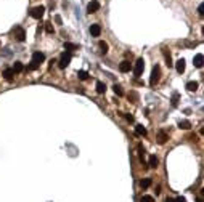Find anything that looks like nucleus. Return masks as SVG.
<instances>
[{
    "label": "nucleus",
    "mask_w": 204,
    "mask_h": 202,
    "mask_svg": "<svg viewBox=\"0 0 204 202\" xmlns=\"http://www.w3.org/2000/svg\"><path fill=\"white\" fill-rule=\"evenodd\" d=\"M43 61H45V55H43V53L34 52V53H32V61H31V64L27 66V71H36V69H39Z\"/></svg>",
    "instance_id": "nucleus-1"
},
{
    "label": "nucleus",
    "mask_w": 204,
    "mask_h": 202,
    "mask_svg": "<svg viewBox=\"0 0 204 202\" xmlns=\"http://www.w3.org/2000/svg\"><path fill=\"white\" fill-rule=\"evenodd\" d=\"M159 79H161V67L159 66H154V67H153V72H151L150 85L151 87H156V83L159 82Z\"/></svg>",
    "instance_id": "nucleus-2"
},
{
    "label": "nucleus",
    "mask_w": 204,
    "mask_h": 202,
    "mask_svg": "<svg viewBox=\"0 0 204 202\" xmlns=\"http://www.w3.org/2000/svg\"><path fill=\"white\" fill-rule=\"evenodd\" d=\"M71 58H72V55L71 52H64L63 55L60 56V61H58V66H60V69H64V67L71 63Z\"/></svg>",
    "instance_id": "nucleus-3"
},
{
    "label": "nucleus",
    "mask_w": 204,
    "mask_h": 202,
    "mask_svg": "<svg viewBox=\"0 0 204 202\" xmlns=\"http://www.w3.org/2000/svg\"><path fill=\"white\" fill-rule=\"evenodd\" d=\"M43 13H45V7H43V5L34 7V8L31 10V16H32V18H36V19H40L42 16H43Z\"/></svg>",
    "instance_id": "nucleus-4"
},
{
    "label": "nucleus",
    "mask_w": 204,
    "mask_h": 202,
    "mask_svg": "<svg viewBox=\"0 0 204 202\" xmlns=\"http://www.w3.org/2000/svg\"><path fill=\"white\" fill-rule=\"evenodd\" d=\"M143 69H145V61H143V58H138L137 63H135V67H133L135 77H140L141 72H143Z\"/></svg>",
    "instance_id": "nucleus-5"
},
{
    "label": "nucleus",
    "mask_w": 204,
    "mask_h": 202,
    "mask_svg": "<svg viewBox=\"0 0 204 202\" xmlns=\"http://www.w3.org/2000/svg\"><path fill=\"white\" fill-rule=\"evenodd\" d=\"M13 34H15V37H16V40H18V42H24L26 40V32H24L22 27H15Z\"/></svg>",
    "instance_id": "nucleus-6"
},
{
    "label": "nucleus",
    "mask_w": 204,
    "mask_h": 202,
    "mask_svg": "<svg viewBox=\"0 0 204 202\" xmlns=\"http://www.w3.org/2000/svg\"><path fill=\"white\" fill-rule=\"evenodd\" d=\"M100 10V2L98 0H92L88 5H87V13H95V11Z\"/></svg>",
    "instance_id": "nucleus-7"
},
{
    "label": "nucleus",
    "mask_w": 204,
    "mask_h": 202,
    "mask_svg": "<svg viewBox=\"0 0 204 202\" xmlns=\"http://www.w3.org/2000/svg\"><path fill=\"white\" fill-rule=\"evenodd\" d=\"M156 140H157V143H159V144H164L169 140V135L164 132V130H159V132H157V135H156Z\"/></svg>",
    "instance_id": "nucleus-8"
},
{
    "label": "nucleus",
    "mask_w": 204,
    "mask_h": 202,
    "mask_svg": "<svg viewBox=\"0 0 204 202\" xmlns=\"http://www.w3.org/2000/svg\"><path fill=\"white\" fill-rule=\"evenodd\" d=\"M90 34H92L93 37H100V34H101V26H100V24H92V26H90Z\"/></svg>",
    "instance_id": "nucleus-9"
},
{
    "label": "nucleus",
    "mask_w": 204,
    "mask_h": 202,
    "mask_svg": "<svg viewBox=\"0 0 204 202\" xmlns=\"http://www.w3.org/2000/svg\"><path fill=\"white\" fill-rule=\"evenodd\" d=\"M175 67H177V72H178V74H183V72H185V67H186L185 59H183V58L178 59L177 63H175Z\"/></svg>",
    "instance_id": "nucleus-10"
},
{
    "label": "nucleus",
    "mask_w": 204,
    "mask_h": 202,
    "mask_svg": "<svg viewBox=\"0 0 204 202\" xmlns=\"http://www.w3.org/2000/svg\"><path fill=\"white\" fill-rule=\"evenodd\" d=\"M13 76H15V72H13L11 67H7V69L3 71V79H5V80L11 82V80H13Z\"/></svg>",
    "instance_id": "nucleus-11"
},
{
    "label": "nucleus",
    "mask_w": 204,
    "mask_h": 202,
    "mask_svg": "<svg viewBox=\"0 0 204 202\" xmlns=\"http://www.w3.org/2000/svg\"><path fill=\"white\" fill-rule=\"evenodd\" d=\"M162 55H164V59H166V64L171 67L174 63H172V58H171V53L167 52V48H162Z\"/></svg>",
    "instance_id": "nucleus-12"
},
{
    "label": "nucleus",
    "mask_w": 204,
    "mask_h": 202,
    "mask_svg": "<svg viewBox=\"0 0 204 202\" xmlns=\"http://www.w3.org/2000/svg\"><path fill=\"white\" fill-rule=\"evenodd\" d=\"M130 67H132V66H130V61H122V63L119 64V71H121V72H129Z\"/></svg>",
    "instance_id": "nucleus-13"
},
{
    "label": "nucleus",
    "mask_w": 204,
    "mask_h": 202,
    "mask_svg": "<svg viewBox=\"0 0 204 202\" xmlns=\"http://www.w3.org/2000/svg\"><path fill=\"white\" fill-rule=\"evenodd\" d=\"M11 69H13V72H15V74H19V72H22V71H24V66H22V63H19V61H16V63H15V66L11 67Z\"/></svg>",
    "instance_id": "nucleus-14"
},
{
    "label": "nucleus",
    "mask_w": 204,
    "mask_h": 202,
    "mask_svg": "<svg viewBox=\"0 0 204 202\" xmlns=\"http://www.w3.org/2000/svg\"><path fill=\"white\" fill-rule=\"evenodd\" d=\"M193 64H195V67H202V55H201V53H198V55L195 56Z\"/></svg>",
    "instance_id": "nucleus-15"
},
{
    "label": "nucleus",
    "mask_w": 204,
    "mask_h": 202,
    "mask_svg": "<svg viewBox=\"0 0 204 202\" xmlns=\"http://www.w3.org/2000/svg\"><path fill=\"white\" fill-rule=\"evenodd\" d=\"M135 135H138V136H145V135H146V128L143 125H137V127H135Z\"/></svg>",
    "instance_id": "nucleus-16"
},
{
    "label": "nucleus",
    "mask_w": 204,
    "mask_h": 202,
    "mask_svg": "<svg viewBox=\"0 0 204 202\" xmlns=\"http://www.w3.org/2000/svg\"><path fill=\"white\" fill-rule=\"evenodd\" d=\"M157 164H159V159H157L156 156H151V157H150V160H148V165H150L151 168H156Z\"/></svg>",
    "instance_id": "nucleus-17"
},
{
    "label": "nucleus",
    "mask_w": 204,
    "mask_h": 202,
    "mask_svg": "<svg viewBox=\"0 0 204 202\" xmlns=\"http://www.w3.org/2000/svg\"><path fill=\"white\" fill-rule=\"evenodd\" d=\"M151 178H143V180H141V181H140V188H143V189H146V188H150L151 186Z\"/></svg>",
    "instance_id": "nucleus-18"
},
{
    "label": "nucleus",
    "mask_w": 204,
    "mask_h": 202,
    "mask_svg": "<svg viewBox=\"0 0 204 202\" xmlns=\"http://www.w3.org/2000/svg\"><path fill=\"white\" fill-rule=\"evenodd\" d=\"M186 90H188V92H196L198 90V82H193V80L188 82L186 83Z\"/></svg>",
    "instance_id": "nucleus-19"
},
{
    "label": "nucleus",
    "mask_w": 204,
    "mask_h": 202,
    "mask_svg": "<svg viewBox=\"0 0 204 202\" xmlns=\"http://www.w3.org/2000/svg\"><path fill=\"white\" fill-rule=\"evenodd\" d=\"M178 127L182 128V130H190V128H191V122L190 120H182L178 123Z\"/></svg>",
    "instance_id": "nucleus-20"
},
{
    "label": "nucleus",
    "mask_w": 204,
    "mask_h": 202,
    "mask_svg": "<svg viewBox=\"0 0 204 202\" xmlns=\"http://www.w3.org/2000/svg\"><path fill=\"white\" fill-rule=\"evenodd\" d=\"M97 92L98 93H105L106 92V85L103 82H97Z\"/></svg>",
    "instance_id": "nucleus-21"
},
{
    "label": "nucleus",
    "mask_w": 204,
    "mask_h": 202,
    "mask_svg": "<svg viewBox=\"0 0 204 202\" xmlns=\"http://www.w3.org/2000/svg\"><path fill=\"white\" fill-rule=\"evenodd\" d=\"M64 48L67 50V52H71V50H79V45H74V43L66 42V43H64Z\"/></svg>",
    "instance_id": "nucleus-22"
},
{
    "label": "nucleus",
    "mask_w": 204,
    "mask_h": 202,
    "mask_svg": "<svg viewBox=\"0 0 204 202\" xmlns=\"http://www.w3.org/2000/svg\"><path fill=\"white\" fill-rule=\"evenodd\" d=\"M138 156H140V160L145 164V149H143L141 144H138Z\"/></svg>",
    "instance_id": "nucleus-23"
},
{
    "label": "nucleus",
    "mask_w": 204,
    "mask_h": 202,
    "mask_svg": "<svg viewBox=\"0 0 204 202\" xmlns=\"http://www.w3.org/2000/svg\"><path fill=\"white\" fill-rule=\"evenodd\" d=\"M112 92H114V93L117 95V96H122V95H124L122 87H121V85H114V87H112Z\"/></svg>",
    "instance_id": "nucleus-24"
},
{
    "label": "nucleus",
    "mask_w": 204,
    "mask_h": 202,
    "mask_svg": "<svg viewBox=\"0 0 204 202\" xmlns=\"http://www.w3.org/2000/svg\"><path fill=\"white\" fill-rule=\"evenodd\" d=\"M79 79H81V80H87V79H88V72L87 71H79Z\"/></svg>",
    "instance_id": "nucleus-25"
},
{
    "label": "nucleus",
    "mask_w": 204,
    "mask_h": 202,
    "mask_svg": "<svg viewBox=\"0 0 204 202\" xmlns=\"http://www.w3.org/2000/svg\"><path fill=\"white\" fill-rule=\"evenodd\" d=\"M129 99H132V103H137V101H138V95L135 92H130L129 93Z\"/></svg>",
    "instance_id": "nucleus-26"
},
{
    "label": "nucleus",
    "mask_w": 204,
    "mask_h": 202,
    "mask_svg": "<svg viewBox=\"0 0 204 202\" xmlns=\"http://www.w3.org/2000/svg\"><path fill=\"white\" fill-rule=\"evenodd\" d=\"M45 31H47V34H53V26H52V22H45Z\"/></svg>",
    "instance_id": "nucleus-27"
},
{
    "label": "nucleus",
    "mask_w": 204,
    "mask_h": 202,
    "mask_svg": "<svg viewBox=\"0 0 204 202\" xmlns=\"http://www.w3.org/2000/svg\"><path fill=\"white\" fill-rule=\"evenodd\" d=\"M98 45H100V48H101V53H106V52H108V43H106V42L101 40Z\"/></svg>",
    "instance_id": "nucleus-28"
},
{
    "label": "nucleus",
    "mask_w": 204,
    "mask_h": 202,
    "mask_svg": "<svg viewBox=\"0 0 204 202\" xmlns=\"http://www.w3.org/2000/svg\"><path fill=\"white\" fill-rule=\"evenodd\" d=\"M178 104V93L175 92L174 95H172V106H177Z\"/></svg>",
    "instance_id": "nucleus-29"
},
{
    "label": "nucleus",
    "mask_w": 204,
    "mask_h": 202,
    "mask_svg": "<svg viewBox=\"0 0 204 202\" xmlns=\"http://www.w3.org/2000/svg\"><path fill=\"white\" fill-rule=\"evenodd\" d=\"M140 202H154V199H153L151 196H141Z\"/></svg>",
    "instance_id": "nucleus-30"
},
{
    "label": "nucleus",
    "mask_w": 204,
    "mask_h": 202,
    "mask_svg": "<svg viewBox=\"0 0 204 202\" xmlns=\"http://www.w3.org/2000/svg\"><path fill=\"white\" fill-rule=\"evenodd\" d=\"M198 13H199V16L204 15V5H202V3L199 5V7H198Z\"/></svg>",
    "instance_id": "nucleus-31"
},
{
    "label": "nucleus",
    "mask_w": 204,
    "mask_h": 202,
    "mask_svg": "<svg viewBox=\"0 0 204 202\" xmlns=\"http://www.w3.org/2000/svg\"><path fill=\"white\" fill-rule=\"evenodd\" d=\"M126 120L132 123V122H133V116H130V114H126Z\"/></svg>",
    "instance_id": "nucleus-32"
},
{
    "label": "nucleus",
    "mask_w": 204,
    "mask_h": 202,
    "mask_svg": "<svg viewBox=\"0 0 204 202\" xmlns=\"http://www.w3.org/2000/svg\"><path fill=\"white\" fill-rule=\"evenodd\" d=\"M174 202H186V199H185V197H182V196H178L177 199H174Z\"/></svg>",
    "instance_id": "nucleus-33"
},
{
    "label": "nucleus",
    "mask_w": 204,
    "mask_h": 202,
    "mask_svg": "<svg viewBox=\"0 0 204 202\" xmlns=\"http://www.w3.org/2000/svg\"><path fill=\"white\" fill-rule=\"evenodd\" d=\"M55 21L58 22V24H61V18H60V16H55Z\"/></svg>",
    "instance_id": "nucleus-34"
},
{
    "label": "nucleus",
    "mask_w": 204,
    "mask_h": 202,
    "mask_svg": "<svg viewBox=\"0 0 204 202\" xmlns=\"http://www.w3.org/2000/svg\"><path fill=\"white\" fill-rule=\"evenodd\" d=\"M166 202H174V199H171V197H167V199H166Z\"/></svg>",
    "instance_id": "nucleus-35"
},
{
    "label": "nucleus",
    "mask_w": 204,
    "mask_h": 202,
    "mask_svg": "<svg viewBox=\"0 0 204 202\" xmlns=\"http://www.w3.org/2000/svg\"><path fill=\"white\" fill-rule=\"evenodd\" d=\"M198 202H202V199H201V197H199V199H198Z\"/></svg>",
    "instance_id": "nucleus-36"
}]
</instances>
